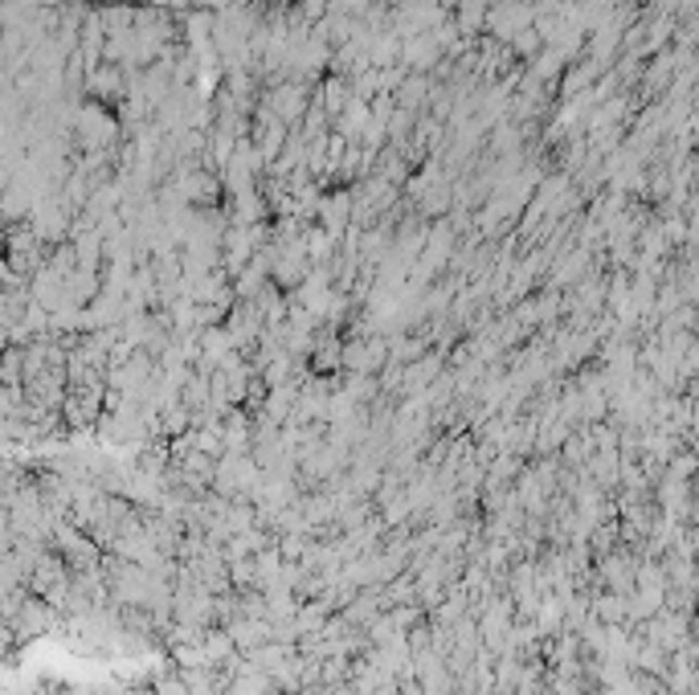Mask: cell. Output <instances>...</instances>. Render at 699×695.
<instances>
[{
  "label": "cell",
  "instance_id": "obj_3",
  "mask_svg": "<svg viewBox=\"0 0 699 695\" xmlns=\"http://www.w3.org/2000/svg\"><path fill=\"white\" fill-rule=\"evenodd\" d=\"M148 692L152 695H188V687H185V679H180V671H168V675H155Z\"/></svg>",
  "mask_w": 699,
  "mask_h": 695
},
{
  "label": "cell",
  "instance_id": "obj_2",
  "mask_svg": "<svg viewBox=\"0 0 699 695\" xmlns=\"http://www.w3.org/2000/svg\"><path fill=\"white\" fill-rule=\"evenodd\" d=\"M385 360H389L385 339H352L340 348V369L348 376H373Z\"/></svg>",
  "mask_w": 699,
  "mask_h": 695
},
{
  "label": "cell",
  "instance_id": "obj_1",
  "mask_svg": "<svg viewBox=\"0 0 699 695\" xmlns=\"http://www.w3.org/2000/svg\"><path fill=\"white\" fill-rule=\"evenodd\" d=\"M53 622H58V610H53L50 601H46V597L25 594L17 601V610L4 618V630H9V638H13V643H34V638H41Z\"/></svg>",
  "mask_w": 699,
  "mask_h": 695
}]
</instances>
